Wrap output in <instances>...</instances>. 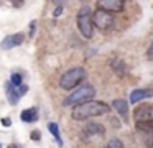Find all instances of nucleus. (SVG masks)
<instances>
[{
	"instance_id": "obj_7",
	"label": "nucleus",
	"mask_w": 153,
	"mask_h": 148,
	"mask_svg": "<svg viewBox=\"0 0 153 148\" xmlns=\"http://www.w3.org/2000/svg\"><path fill=\"white\" fill-rule=\"evenodd\" d=\"M25 41V35L23 33H15V35H8L2 39L0 43V48L2 49H12L15 46H20L22 43Z\"/></svg>"
},
{
	"instance_id": "obj_6",
	"label": "nucleus",
	"mask_w": 153,
	"mask_h": 148,
	"mask_svg": "<svg viewBox=\"0 0 153 148\" xmlns=\"http://www.w3.org/2000/svg\"><path fill=\"white\" fill-rule=\"evenodd\" d=\"M133 120L135 123H145L153 122V104H142L133 110Z\"/></svg>"
},
{
	"instance_id": "obj_13",
	"label": "nucleus",
	"mask_w": 153,
	"mask_h": 148,
	"mask_svg": "<svg viewBox=\"0 0 153 148\" xmlns=\"http://www.w3.org/2000/svg\"><path fill=\"white\" fill-rule=\"evenodd\" d=\"M153 95V91H150V89H135V91H132V94H130V102L132 104H137V102L143 100V99H148Z\"/></svg>"
},
{
	"instance_id": "obj_23",
	"label": "nucleus",
	"mask_w": 153,
	"mask_h": 148,
	"mask_svg": "<svg viewBox=\"0 0 153 148\" xmlns=\"http://www.w3.org/2000/svg\"><path fill=\"white\" fill-rule=\"evenodd\" d=\"M2 123H4V127H10L12 120H10V118H2Z\"/></svg>"
},
{
	"instance_id": "obj_2",
	"label": "nucleus",
	"mask_w": 153,
	"mask_h": 148,
	"mask_svg": "<svg viewBox=\"0 0 153 148\" xmlns=\"http://www.w3.org/2000/svg\"><path fill=\"white\" fill-rule=\"evenodd\" d=\"M86 69L84 68H73L69 71H66L59 79V87L64 91H71L76 86H79V82H82L86 79Z\"/></svg>"
},
{
	"instance_id": "obj_5",
	"label": "nucleus",
	"mask_w": 153,
	"mask_h": 148,
	"mask_svg": "<svg viewBox=\"0 0 153 148\" xmlns=\"http://www.w3.org/2000/svg\"><path fill=\"white\" fill-rule=\"evenodd\" d=\"M92 23L100 30V31H107V30H110L114 26L115 18H114L112 12H109V10L97 8L96 12L92 13Z\"/></svg>"
},
{
	"instance_id": "obj_10",
	"label": "nucleus",
	"mask_w": 153,
	"mask_h": 148,
	"mask_svg": "<svg viewBox=\"0 0 153 148\" xmlns=\"http://www.w3.org/2000/svg\"><path fill=\"white\" fill-rule=\"evenodd\" d=\"M104 133H105V128H104L102 123H89V125H86V128L82 130L84 140L94 137V135H104Z\"/></svg>"
},
{
	"instance_id": "obj_21",
	"label": "nucleus",
	"mask_w": 153,
	"mask_h": 148,
	"mask_svg": "<svg viewBox=\"0 0 153 148\" xmlns=\"http://www.w3.org/2000/svg\"><path fill=\"white\" fill-rule=\"evenodd\" d=\"M146 56H148L150 61H153V41H152V45H150L148 51H146Z\"/></svg>"
},
{
	"instance_id": "obj_8",
	"label": "nucleus",
	"mask_w": 153,
	"mask_h": 148,
	"mask_svg": "<svg viewBox=\"0 0 153 148\" xmlns=\"http://www.w3.org/2000/svg\"><path fill=\"white\" fill-rule=\"evenodd\" d=\"M125 0H97V8H104L109 12H120L123 10Z\"/></svg>"
},
{
	"instance_id": "obj_16",
	"label": "nucleus",
	"mask_w": 153,
	"mask_h": 148,
	"mask_svg": "<svg viewBox=\"0 0 153 148\" xmlns=\"http://www.w3.org/2000/svg\"><path fill=\"white\" fill-rule=\"evenodd\" d=\"M112 68H114V71H115L117 74H125V72H127L125 64H123L120 59H115V61H112Z\"/></svg>"
},
{
	"instance_id": "obj_25",
	"label": "nucleus",
	"mask_w": 153,
	"mask_h": 148,
	"mask_svg": "<svg viewBox=\"0 0 153 148\" xmlns=\"http://www.w3.org/2000/svg\"><path fill=\"white\" fill-rule=\"evenodd\" d=\"M35 25H36V23L33 22V23H31V26H30V36H33V35H35Z\"/></svg>"
},
{
	"instance_id": "obj_11",
	"label": "nucleus",
	"mask_w": 153,
	"mask_h": 148,
	"mask_svg": "<svg viewBox=\"0 0 153 148\" xmlns=\"http://www.w3.org/2000/svg\"><path fill=\"white\" fill-rule=\"evenodd\" d=\"M5 89H7L8 104H10V105H17L18 102H20V97H22V94L18 92L17 86H13L12 82H7V84H5Z\"/></svg>"
},
{
	"instance_id": "obj_14",
	"label": "nucleus",
	"mask_w": 153,
	"mask_h": 148,
	"mask_svg": "<svg viewBox=\"0 0 153 148\" xmlns=\"http://www.w3.org/2000/svg\"><path fill=\"white\" fill-rule=\"evenodd\" d=\"M20 118H22L23 122H36V120H38V110H36L35 107L27 109V110L22 112Z\"/></svg>"
},
{
	"instance_id": "obj_12",
	"label": "nucleus",
	"mask_w": 153,
	"mask_h": 148,
	"mask_svg": "<svg viewBox=\"0 0 153 148\" xmlns=\"http://www.w3.org/2000/svg\"><path fill=\"white\" fill-rule=\"evenodd\" d=\"M112 107L115 109L117 114H120V117H122L123 120L128 118V104H127V100H123V99H115V100L112 102Z\"/></svg>"
},
{
	"instance_id": "obj_19",
	"label": "nucleus",
	"mask_w": 153,
	"mask_h": 148,
	"mask_svg": "<svg viewBox=\"0 0 153 148\" xmlns=\"http://www.w3.org/2000/svg\"><path fill=\"white\" fill-rule=\"evenodd\" d=\"M30 137H31V140H35V141H38L41 138V133H40V130H33L30 133Z\"/></svg>"
},
{
	"instance_id": "obj_9",
	"label": "nucleus",
	"mask_w": 153,
	"mask_h": 148,
	"mask_svg": "<svg viewBox=\"0 0 153 148\" xmlns=\"http://www.w3.org/2000/svg\"><path fill=\"white\" fill-rule=\"evenodd\" d=\"M138 133L146 140V145H153V122H145V123H135Z\"/></svg>"
},
{
	"instance_id": "obj_1",
	"label": "nucleus",
	"mask_w": 153,
	"mask_h": 148,
	"mask_svg": "<svg viewBox=\"0 0 153 148\" xmlns=\"http://www.w3.org/2000/svg\"><path fill=\"white\" fill-rule=\"evenodd\" d=\"M107 112H109V105H107L105 102L89 99V100H84V102H81V104L74 105L71 115H73L74 120H87V118L104 115V114H107Z\"/></svg>"
},
{
	"instance_id": "obj_17",
	"label": "nucleus",
	"mask_w": 153,
	"mask_h": 148,
	"mask_svg": "<svg viewBox=\"0 0 153 148\" xmlns=\"http://www.w3.org/2000/svg\"><path fill=\"white\" fill-rule=\"evenodd\" d=\"M107 147L109 148H120V147H123V143L119 138H110V140L107 141Z\"/></svg>"
},
{
	"instance_id": "obj_15",
	"label": "nucleus",
	"mask_w": 153,
	"mask_h": 148,
	"mask_svg": "<svg viewBox=\"0 0 153 148\" xmlns=\"http://www.w3.org/2000/svg\"><path fill=\"white\" fill-rule=\"evenodd\" d=\"M48 130H50V133L54 137V140H56V143L63 145V140H61V135H59V128H58V123H54V122H51V123H48Z\"/></svg>"
},
{
	"instance_id": "obj_4",
	"label": "nucleus",
	"mask_w": 153,
	"mask_h": 148,
	"mask_svg": "<svg viewBox=\"0 0 153 148\" xmlns=\"http://www.w3.org/2000/svg\"><path fill=\"white\" fill-rule=\"evenodd\" d=\"M94 95H96V89H94L92 86H81L79 89H76L73 94H69L64 99L63 104L66 105V107H71V105L81 104V102H84V100L94 99Z\"/></svg>"
},
{
	"instance_id": "obj_20",
	"label": "nucleus",
	"mask_w": 153,
	"mask_h": 148,
	"mask_svg": "<svg viewBox=\"0 0 153 148\" xmlns=\"http://www.w3.org/2000/svg\"><path fill=\"white\" fill-rule=\"evenodd\" d=\"M63 13V5H56V10L53 12V16H59Z\"/></svg>"
},
{
	"instance_id": "obj_18",
	"label": "nucleus",
	"mask_w": 153,
	"mask_h": 148,
	"mask_svg": "<svg viewBox=\"0 0 153 148\" xmlns=\"http://www.w3.org/2000/svg\"><path fill=\"white\" fill-rule=\"evenodd\" d=\"M10 82H12L13 86H20V84H22V76H20V74H12Z\"/></svg>"
},
{
	"instance_id": "obj_3",
	"label": "nucleus",
	"mask_w": 153,
	"mask_h": 148,
	"mask_svg": "<svg viewBox=\"0 0 153 148\" xmlns=\"http://www.w3.org/2000/svg\"><path fill=\"white\" fill-rule=\"evenodd\" d=\"M92 10L89 7H82L77 13V28H79L81 35L84 36L86 39H91L92 38Z\"/></svg>"
},
{
	"instance_id": "obj_24",
	"label": "nucleus",
	"mask_w": 153,
	"mask_h": 148,
	"mask_svg": "<svg viewBox=\"0 0 153 148\" xmlns=\"http://www.w3.org/2000/svg\"><path fill=\"white\" fill-rule=\"evenodd\" d=\"M66 2H68V0H53V3H54V5H64Z\"/></svg>"
},
{
	"instance_id": "obj_22",
	"label": "nucleus",
	"mask_w": 153,
	"mask_h": 148,
	"mask_svg": "<svg viewBox=\"0 0 153 148\" xmlns=\"http://www.w3.org/2000/svg\"><path fill=\"white\" fill-rule=\"evenodd\" d=\"M12 3H13V7H17V8H20L22 5H23V2L25 0H10Z\"/></svg>"
}]
</instances>
